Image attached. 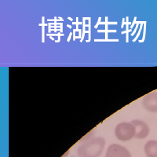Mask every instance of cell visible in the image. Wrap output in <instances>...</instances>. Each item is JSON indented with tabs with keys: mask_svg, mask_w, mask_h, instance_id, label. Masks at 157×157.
<instances>
[{
	"mask_svg": "<svg viewBox=\"0 0 157 157\" xmlns=\"http://www.w3.org/2000/svg\"><path fill=\"white\" fill-rule=\"evenodd\" d=\"M135 127L136 134L135 138L137 139H144L149 134L150 129L145 122L141 120H134L130 122Z\"/></svg>",
	"mask_w": 157,
	"mask_h": 157,
	"instance_id": "5b68a950",
	"label": "cell"
},
{
	"mask_svg": "<svg viewBox=\"0 0 157 157\" xmlns=\"http://www.w3.org/2000/svg\"><path fill=\"white\" fill-rule=\"evenodd\" d=\"M144 150L147 157H157V141H148L145 145Z\"/></svg>",
	"mask_w": 157,
	"mask_h": 157,
	"instance_id": "8992f818",
	"label": "cell"
},
{
	"mask_svg": "<svg viewBox=\"0 0 157 157\" xmlns=\"http://www.w3.org/2000/svg\"><path fill=\"white\" fill-rule=\"evenodd\" d=\"M115 134L118 139L122 141H127L135 137V127L131 123L123 122L119 123L115 129Z\"/></svg>",
	"mask_w": 157,
	"mask_h": 157,
	"instance_id": "7a4b0ae2",
	"label": "cell"
},
{
	"mask_svg": "<svg viewBox=\"0 0 157 157\" xmlns=\"http://www.w3.org/2000/svg\"><path fill=\"white\" fill-rule=\"evenodd\" d=\"M142 106L150 113H157V92L153 91L143 98Z\"/></svg>",
	"mask_w": 157,
	"mask_h": 157,
	"instance_id": "277c9868",
	"label": "cell"
},
{
	"mask_svg": "<svg viewBox=\"0 0 157 157\" xmlns=\"http://www.w3.org/2000/svg\"><path fill=\"white\" fill-rule=\"evenodd\" d=\"M71 157H75V156H71Z\"/></svg>",
	"mask_w": 157,
	"mask_h": 157,
	"instance_id": "52a82bcc",
	"label": "cell"
},
{
	"mask_svg": "<svg viewBox=\"0 0 157 157\" xmlns=\"http://www.w3.org/2000/svg\"><path fill=\"white\" fill-rule=\"evenodd\" d=\"M105 157H132L128 149L118 144H112L106 151Z\"/></svg>",
	"mask_w": 157,
	"mask_h": 157,
	"instance_id": "3957f363",
	"label": "cell"
},
{
	"mask_svg": "<svg viewBox=\"0 0 157 157\" xmlns=\"http://www.w3.org/2000/svg\"><path fill=\"white\" fill-rule=\"evenodd\" d=\"M105 146V138H92L78 147L77 153L79 157H99L103 152Z\"/></svg>",
	"mask_w": 157,
	"mask_h": 157,
	"instance_id": "6da1fadb",
	"label": "cell"
}]
</instances>
